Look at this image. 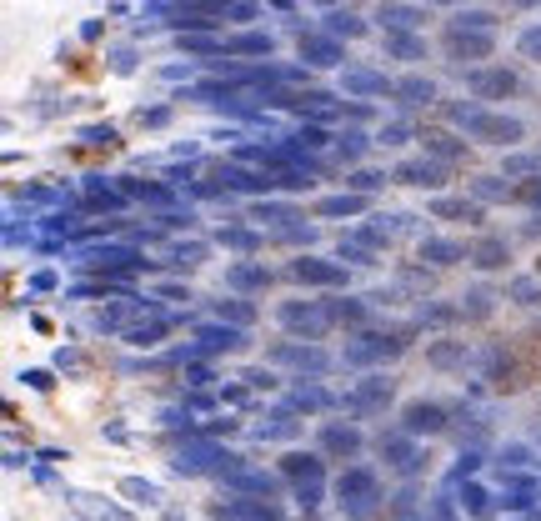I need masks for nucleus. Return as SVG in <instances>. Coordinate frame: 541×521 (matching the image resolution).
I'll return each instance as SVG.
<instances>
[{"mask_svg": "<svg viewBox=\"0 0 541 521\" xmlns=\"http://www.w3.org/2000/svg\"><path fill=\"white\" fill-rule=\"evenodd\" d=\"M336 501H341V511L346 516H371L376 506H381V481H376V471H366V466H351V471H341L336 476Z\"/></svg>", "mask_w": 541, "mask_h": 521, "instance_id": "1", "label": "nucleus"}, {"mask_svg": "<svg viewBox=\"0 0 541 521\" xmlns=\"http://www.w3.org/2000/svg\"><path fill=\"white\" fill-rule=\"evenodd\" d=\"M451 116L466 126V136H471V141H491V146H516V141H521V121H511V116L466 111V106H451Z\"/></svg>", "mask_w": 541, "mask_h": 521, "instance_id": "2", "label": "nucleus"}, {"mask_svg": "<svg viewBox=\"0 0 541 521\" xmlns=\"http://www.w3.org/2000/svg\"><path fill=\"white\" fill-rule=\"evenodd\" d=\"M281 326L286 331H296V336H306V341H321L331 326H336V316H331V306H316V301H286L281 306Z\"/></svg>", "mask_w": 541, "mask_h": 521, "instance_id": "3", "label": "nucleus"}, {"mask_svg": "<svg viewBox=\"0 0 541 521\" xmlns=\"http://www.w3.org/2000/svg\"><path fill=\"white\" fill-rule=\"evenodd\" d=\"M391 396H396V381H391V376H366V381H356V386L341 396V406H346L351 416H376V411L391 406Z\"/></svg>", "mask_w": 541, "mask_h": 521, "instance_id": "4", "label": "nucleus"}, {"mask_svg": "<svg viewBox=\"0 0 541 521\" xmlns=\"http://www.w3.org/2000/svg\"><path fill=\"white\" fill-rule=\"evenodd\" d=\"M406 351V331L401 336H381V331H366L346 346V361L351 366H366V361H386V356H401Z\"/></svg>", "mask_w": 541, "mask_h": 521, "instance_id": "5", "label": "nucleus"}, {"mask_svg": "<svg viewBox=\"0 0 541 521\" xmlns=\"http://www.w3.org/2000/svg\"><path fill=\"white\" fill-rule=\"evenodd\" d=\"M446 426H451V411L441 401H406V411H401V431H411V436H436Z\"/></svg>", "mask_w": 541, "mask_h": 521, "instance_id": "6", "label": "nucleus"}, {"mask_svg": "<svg viewBox=\"0 0 541 521\" xmlns=\"http://www.w3.org/2000/svg\"><path fill=\"white\" fill-rule=\"evenodd\" d=\"M446 56L451 61H486L491 56V31H476V26H456L446 31Z\"/></svg>", "mask_w": 541, "mask_h": 521, "instance_id": "7", "label": "nucleus"}, {"mask_svg": "<svg viewBox=\"0 0 541 521\" xmlns=\"http://www.w3.org/2000/svg\"><path fill=\"white\" fill-rule=\"evenodd\" d=\"M471 96L476 101H506V96H516V71H506V66H486V71H471Z\"/></svg>", "mask_w": 541, "mask_h": 521, "instance_id": "8", "label": "nucleus"}, {"mask_svg": "<svg viewBox=\"0 0 541 521\" xmlns=\"http://www.w3.org/2000/svg\"><path fill=\"white\" fill-rule=\"evenodd\" d=\"M361 446H366V436H361L351 421H326V426H321V456L351 461V456H361Z\"/></svg>", "mask_w": 541, "mask_h": 521, "instance_id": "9", "label": "nucleus"}, {"mask_svg": "<svg viewBox=\"0 0 541 521\" xmlns=\"http://www.w3.org/2000/svg\"><path fill=\"white\" fill-rule=\"evenodd\" d=\"M376 451H381V461L396 466L401 476H416V471H421V451L411 446V431H391V436H381Z\"/></svg>", "mask_w": 541, "mask_h": 521, "instance_id": "10", "label": "nucleus"}, {"mask_svg": "<svg viewBox=\"0 0 541 521\" xmlns=\"http://www.w3.org/2000/svg\"><path fill=\"white\" fill-rule=\"evenodd\" d=\"M291 281H301V286H341V281H346V271H341V266H331V261L301 256V261H291Z\"/></svg>", "mask_w": 541, "mask_h": 521, "instance_id": "11", "label": "nucleus"}, {"mask_svg": "<svg viewBox=\"0 0 541 521\" xmlns=\"http://www.w3.org/2000/svg\"><path fill=\"white\" fill-rule=\"evenodd\" d=\"M396 181H401V186H441V181H446V161H436V156H426V161H401V166H396Z\"/></svg>", "mask_w": 541, "mask_h": 521, "instance_id": "12", "label": "nucleus"}, {"mask_svg": "<svg viewBox=\"0 0 541 521\" xmlns=\"http://www.w3.org/2000/svg\"><path fill=\"white\" fill-rule=\"evenodd\" d=\"M271 361H281V366H296V371H326V351H316V346H276L271 351Z\"/></svg>", "mask_w": 541, "mask_h": 521, "instance_id": "13", "label": "nucleus"}, {"mask_svg": "<svg viewBox=\"0 0 541 521\" xmlns=\"http://www.w3.org/2000/svg\"><path fill=\"white\" fill-rule=\"evenodd\" d=\"M476 351L466 346V341H436V346H426V366H436V371H456V366H466Z\"/></svg>", "mask_w": 541, "mask_h": 521, "instance_id": "14", "label": "nucleus"}, {"mask_svg": "<svg viewBox=\"0 0 541 521\" xmlns=\"http://www.w3.org/2000/svg\"><path fill=\"white\" fill-rule=\"evenodd\" d=\"M476 271H501L506 266V241H496V236H481L476 246H471V256H466Z\"/></svg>", "mask_w": 541, "mask_h": 521, "instance_id": "15", "label": "nucleus"}, {"mask_svg": "<svg viewBox=\"0 0 541 521\" xmlns=\"http://www.w3.org/2000/svg\"><path fill=\"white\" fill-rule=\"evenodd\" d=\"M281 471H286L291 481H321V456H311V451H286V456H281Z\"/></svg>", "mask_w": 541, "mask_h": 521, "instance_id": "16", "label": "nucleus"}, {"mask_svg": "<svg viewBox=\"0 0 541 521\" xmlns=\"http://www.w3.org/2000/svg\"><path fill=\"white\" fill-rule=\"evenodd\" d=\"M471 251H461L456 241H421V261H431V266H456V261H466Z\"/></svg>", "mask_w": 541, "mask_h": 521, "instance_id": "17", "label": "nucleus"}, {"mask_svg": "<svg viewBox=\"0 0 541 521\" xmlns=\"http://www.w3.org/2000/svg\"><path fill=\"white\" fill-rule=\"evenodd\" d=\"M226 281H231V286H241V291H266V286H271V271H266V266H246V261H241V266H231V271H226Z\"/></svg>", "mask_w": 541, "mask_h": 521, "instance_id": "18", "label": "nucleus"}, {"mask_svg": "<svg viewBox=\"0 0 541 521\" xmlns=\"http://www.w3.org/2000/svg\"><path fill=\"white\" fill-rule=\"evenodd\" d=\"M391 96H401L406 106H426V101H436V86H431V81H421V76H411V81H396V86H391Z\"/></svg>", "mask_w": 541, "mask_h": 521, "instance_id": "19", "label": "nucleus"}, {"mask_svg": "<svg viewBox=\"0 0 541 521\" xmlns=\"http://www.w3.org/2000/svg\"><path fill=\"white\" fill-rule=\"evenodd\" d=\"M376 21H381L386 31H411V26H416V21H426V16H421L416 6H381V16H376Z\"/></svg>", "mask_w": 541, "mask_h": 521, "instance_id": "20", "label": "nucleus"}, {"mask_svg": "<svg viewBox=\"0 0 541 521\" xmlns=\"http://www.w3.org/2000/svg\"><path fill=\"white\" fill-rule=\"evenodd\" d=\"M421 141H426V151H431L436 161H461V156H466V146H461V141H451L446 131H426Z\"/></svg>", "mask_w": 541, "mask_h": 521, "instance_id": "21", "label": "nucleus"}, {"mask_svg": "<svg viewBox=\"0 0 541 521\" xmlns=\"http://www.w3.org/2000/svg\"><path fill=\"white\" fill-rule=\"evenodd\" d=\"M346 91H356V96H386L391 86H386V76H371V71H346Z\"/></svg>", "mask_w": 541, "mask_h": 521, "instance_id": "22", "label": "nucleus"}, {"mask_svg": "<svg viewBox=\"0 0 541 521\" xmlns=\"http://www.w3.org/2000/svg\"><path fill=\"white\" fill-rule=\"evenodd\" d=\"M431 211L446 216V221H471V226L481 221V206L476 201H431Z\"/></svg>", "mask_w": 541, "mask_h": 521, "instance_id": "23", "label": "nucleus"}, {"mask_svg": "<svg viewBox=\"0 0 541 521\" xmlns=\"http://www.w3.org/2000/svg\"><path fill=\"white\" fill-rule=\"evenodd\" d=\"M291 406H296V411H326L331 396H326L321 386H291Z\"/></svg>", "mask_w": 541, "mask_h": 521, "instance_id": "24", "label": "nucleus"}, {"mask_svg": "<svg viewBox=\"0 0 541 521\" xmlns=\"http://www.w3.org/2000/svg\"><path fill=\"white\" fill-rule=\"evenodd\" d=\"M356 211H366V196H331L316 206V216H356Z\"/></svg>", "mask_w": 541, "mask_h": 521, "instance_id": "25", "label": "nucleus"}, {"mask_svg": "<svg viewBox=\"0 0 541 521\" xmlns=\"http://www.w3.org/2000/svg\"><path fill=\"white\" fill-rule=\"evenodd\" d=\"M301 56H306L311 66H336V46H331V41H316V36L301 41Z\"/></svg>", "mask_w": 541, "mask_h": 521, "instance_id": "26", "label": "nucleus"}, {"mask_svg": "<svg viewBox=\"0 0 541 521\" xmlns=\"http://www.w3.org/2000/svg\"><path fill=\"white\" fill-rule=\"evenodd\" d=\"M506 296H511L516 306H536V301H541V281L521 276V281H511V286H506Z\"/></svg>", "mask_w": 541, "mask_h": 521, "instance_id": "27", "label": "nucleus"}, {"mask_svg": "<svg viewBox=\"0 0 541 521\" xmlns=\"http://www.w3.org/2000/svg\"><path fill=\"white\" fill-rule=\"evenodd\" d=\"M331 316H336L341 326H366V316H371V311H366L361 301H331Z\"/></svg>", "mask_w": 541, "mask_h": 521, "instance_id": "28", "label": "nucleus"}, {"mask_svg": "<svg viewBox=\"0 0 541 521\" xmlns=\"http://www.w3.org/2000/svg\"><path fill=\"white\" fill-rule=\"evenodd\" d=\"M96 496H76V511L81 516H91V521H131L126 511H116V506H91Z\"/></svg>", "mask_w": 541, "mask_h": 521, "instance_id": "29", "label": "nucleus"}, {"mask_svg": "<svg viewBox=\"0 0 541 521\" xmlns=\"http://www.w3.org/2000/svg\"><path fill=\"white\" fill-rule=\"evenodd\" d=\"M511 201H521V206H536V211H541V176L516 181V186H511Z\"/></svg>", "mask_w": 541, "mask_h": 521, "instance_id": "30", "label": "nucleus"}, {"mask_svg": "<svg viewBox=\"0 0 541 521\" xmlns=\"http://www.w3.org/2000/svg\"><path fill=\"white\" fill-rule=\"evenodd\" d=\"M461 316H471V321H486V316H491V296H486V291H471V296H461Z\"/></svg>", "mask_w": 541, "mask_h": 521, "instance_id": "31", "label": "nucleus"}, {"mask_svg": "<svg viewBox=\"0 0 541 521\" xmlns=\"http://www.w3.org/2000/svg\"><path fill=\"white\" fill-rule=\"evenodd\" d=\"M461 506H466L471 516H486V511H491V496H486L481 486H461Z\"/></svg>", "mask_w": 541, "mask_h": 521, "instance_id": "32", "label": "nucleus"}, {"mask_svg": "<svg viewBox=\"0 0 541 521\" xmlns=\"http://www.w3.org/2000/svg\"><path fill=\"white\" fill-rule=\"evenodd\" d=\"M216 316H221V321H236V326H251V316H256V311H251V306H241V301H221V306H216Z\"/></svg>", "mask_w": 541, "mask_h": 521, "instance_id": "33", "label": "nucleus"}, {"mask_svg": "<svg viewBox=\"0 0 541 521\" xmlns=\"http://www.w3.org/2000/svg\"><path fill=\"white\" fill-rule=\"evenodd\" d=\"M121 491H126V496H136V501H146V506H151V501L161 496V491H156L151 481H136V476H126V481H121Z\"/></svg>", "mask_w": 541, "mask_h": 521, "instance_id": "34", "label": "nucleus"}, {"mask_svg": "<svg viewBox=\"0 0 541 521\" xmlns=\"http://www.w3.org/2000/svg\"><path fill=\"white\" fill-rule=\"evenodd\" d=\"M326 21H331L336 36H361V31H366V26H361L356 16H346V11H336V16H326Z\"/></svg>", "mask_w": 541, "mask_h": 521, "instance_id": "35", "label": "nucleus"}, {"mask_svg": "<svg viewBox=\"0 0 541 521\" xmlns=\"http://www.w3.org/2000/svg\"><path fill=\"white\" fill-rule=\"evenodd\" d=\"M476 196H481V201H506L511 191H506L496 176H486V181H476Z\"/></svg>", "mask_w": 541, "mask_h": 521, "instance_id": "36", "label": "nucleus"}, {"mask_svg": "<svg viewBox=\"0 0 541 521\" xmlns=\"http://www.w3.org/2000/svg\"><path fill=\"white\" fill-rule=\"evenodd\" d=\"M521 56H526V61H536V66H541V26H536V31H526V36H521Z\"/></svg>", "mask_w": 541, "mask_h": 521, "instance_id": "37", "label": "nucleus"}, {"mask_svg": "<svg viewBox=\"0 0 541 521\" xmlns=\"http://www.w3.org/2000/svg\"><path fill=\"white\" fill-rule=\"evenodd\" d=\"M271 436H296V416L291 411H281V416H271V426H266Z\"/></svg>", "mask_w": 541, "mask_h": 521, "instance_id": "38", "label": "nucleus"}, {"mask_svg": "<svg viewBox=\"0 0 541 521\" xmlns=\"http://www.w3.org/2000/svg\"><path fill=\"white\" fill-rule=\"evenodd\" d=\"M21 381H31V386H36V391H51V386H56V381H51V376H46V371H26V376H21Z\"/></svg>", "mask_w": 541, "mask_h": 521, "instance_id": "39", "label": "nucleus"}, {"mask_svg": "<svg viewBox=\"0 0 541 521\" xmlns=\"http://www.w3.org/2000/svg\"><path fill=\"white\" fill-rule=\"evenodd\" d=\"M516 6H541V0H516Z\"/></svg>", "mask_w": 541, "mask_h": 521, "instance_id": "40", "label": "nucleus"}, {"mask_svg": "<svg viewBox=\"0 0 541 521\" xmlns=\"http://www.w3.org/2000/svg\"><path fill=\"white\" fill-rule=\"evenodd\" d=\"M536 276H541V256H536Z\"/></svg>", "mask_w": 541, "mask_h": 521, "instance_id": "41", "label": "nucleus"}, {"mask_svg": "<svg viewBox=\"0 0 541 521\" xmlns=\"http://www.w3.org/2000/svg\"><path fill=\"white\" fill-rule=\"evenodd\" d=\"M536 341H541V326H536Z\"/></svg>", "mask_w": 541, "mask_h": 521, "instance_id": "42", "label": "nucleus"}]
</instances>
